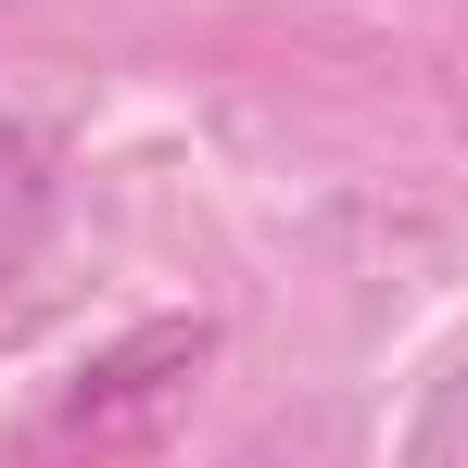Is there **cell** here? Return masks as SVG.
I'll return each instance as SVG.
<instances>
[{
	"mask_svg": "<svg viewBox=\"0 0 468 468\" xmlns=\"http://www.w3.org/2000/svg\"><path fill=\"white\" fill-rule=\"evenodd\" d=\"M26 229H38V153H26V140L0 127V266L26 253Z\"/></svg>",
	"mask_w": 468,
	"mask_h": 468,
	"instance_id": "1",
	"label": "cell"
}]
</instances>
